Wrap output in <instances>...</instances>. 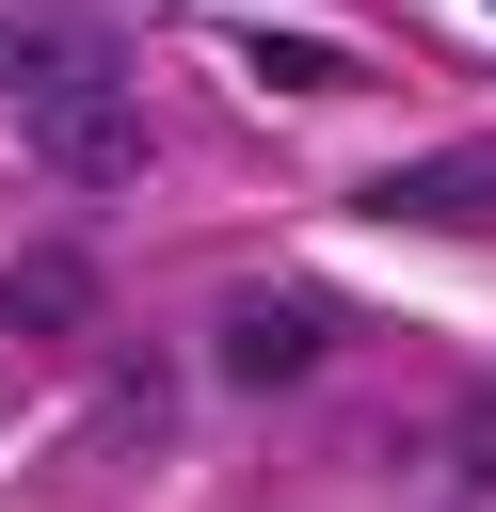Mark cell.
I'll list each match as a JSON object with an SVG mask.
<instances>
[{"mask_svg": "<svg viewBox=\"0 0 496 512\" xmlns=\"http://www.w3.org/2000/svg\"><path fill=\"white\" fill-rule=\"evenodd\" d=\"M0 320H16V336H80V320H96V256H80V240H32V256L0 272Z\"/></svg>", "mask_w": 496, "mask_h": 512, "instance_id": "cell-4", "label": "cell"}, {"mask_svg": "<svg viewBox=\"0 0 496 512\" xmlns=\"http://www.w3.org/2000/svg\"><path fill=\"white\" fill-rule=\"evenodd\" d=\"M448 480H464V496H496V400H464V432H448Z\"/></svg>", "mask_w": 496, "mask_h": 512, "instance_id": "cell-6", "label": "cell"}, {"mask_svg": "<svg viewBox=\"0 0 496 512\" xmlns=\"http://www.w3.org/2000/svg\"><path fill=\"white\" fill-rule=\"evenodd\" d=\"M0 96H16V144H32L64 192H128V176H144L128 64H64V80H0Z\"/></svg>", "mask_w": 496, "mask_h": 512, "instance_id": "cell-1", "label": "cell"}, {"mask_svg": "<svg viewBox=\"0 0 496 512\" xmlns=\"http://www.w3.org/2000/svg\"><path fill=\"white\" fill-rule=\"evenodd\" d=\"M96 416H112V432H128V448H144V432H176V384H160V368H144V352H128V384H112V400H96Z\"/></svg>", "mask_w": 496, "mask_h": 512, "instance_id": "cell-5", "label": "cell"}, {"mask_svg": "<svg viewBox=\"0 0 496 512\" xmlns=\"http://www.w3.org/2000/svg\"><path fill=\"white\" fill-rule=\"evenodd\" d=\"M336 368V304L320 288H240L224 304V384L240 400H288V384H320Z\"/></svg>", "mask_w": 496, "mask_h": 512, "instance_id": "cell-2", "label": "cell"}, {"mask_svg": "<svg viewBox=\"0 0 496 512\" xmlns=\"http://www.w3.org/2000/svg\"><path fill=\"white\" fill-rule=\"evenodd\" d=\"M368 224H448V240H480V224H496V144L384 160V176H368Z\"/></svg>", "mask_w": 496, "mask_h": 512, "instance_id": "cell-3", "label": "cell"}]
</instances>
